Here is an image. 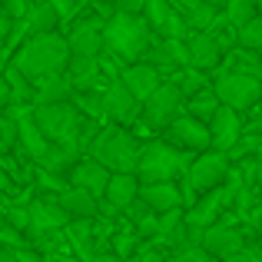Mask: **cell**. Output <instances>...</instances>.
<instances>
[{
    "mask_svg": "<svg viewBox=\"0 0 262 262\" xmlns=\"http://www.w3.org/2000/svg\"><path fill=\"white\" fill-rule=\"evenodd\" d=\"M67 60H70V50H67L63 33H40V37H30L17 50L13 70H17L27 83H37V80L63 73Z\"/></svg>",
    "mask_w": 262,
    "mask_h": 262,
    "instance_id": "cell-1",
    "label": "cell"
},
{
    "mask_svg": "<svg viewBox=\"0 0 262 262\" xmlns=\"http://www.w3.org/2000/svg\"><path fill=\"white\" fill-rule=\"evenodd\" d=\"M149 43H153V33H149L146 20L140 13H116L113 10V17L103 20V47L110 53H116V60H123V63L143 60Z\"/></svg>",
    "mask_w": 262,
    "mask_h": 262,
    "instance_id": "cell-2",
    "label": "cell"
},
{
    "mask_svg": "<svg viewBox=\"0 0 262 262\" xmlns=\"http://www.w3.org/2000/svg\"><path fill=\"white\" fill-rule=\"evenodd\" d=\"M90 160H96L106 173H133L136 176V160H140V140L123 126H106L96 129L86 149Z\"/></svg>",
    "mask_w": 262,
    "mask_h": 262,
    "instance_id": "cell-3",
    "label": "cell"
},
{
    "mask_svg": "<svg viewBox=\"0 0 262 262\" xmlns=\"http://www.w3.org/2000/svg\"><path fill=\"white\" fill-rule=\"evenodd\" d=\"M33 126L47 136V143L53 146H67V149H77L80 153V129H83V116L77 113L70 100L67 103H50V106H33L30 113ZM83 156V153H80Z\"/></svg>",
    "mask_w": 262,
    "mask_h": 262,
    "instance_id": "cell-4",
    "label": "cell"
},
{
    "mask_svg": "<svg viewBox=\"0 0 262 262\" xmlns=\"http://www.w3.org/2000/svg\"><path fill=\"white\" fill-rule=\"evenodd\" d=\"M186 156L183 149L169 146V143H146L140 146V160H136V179L140 183H176V176L186 173Z\"/></svg>",
    "mask_w": 262,
    "mask_h": 262,
    "instance_id": "cell-5",
    "label": "cell"
},
{
    "mask_svg": "<svg viewBox=\"0 0 262 262\" xmlns=\"http://www.w3.org/2000/svg\"><path fill=\"white\" fill-rule=\"evenodd\" d=\"M232 163L226 153H219V149H206V153H196V160L186 166V192L183 199H196L203 196V192L216 189V186L226 183V176H229Z\"/></svg>",
    "mask_w": 262,
    "mask_h": 262,
    "instance_id": "cell-6",
    "label": "cell"
},
{
    "mask_svg": "<svg viewBox=\"0 0 262 262\" xmlns=\"http://www.w3.org/2000/svg\"><path fill=\"white\" fill-rule=\"evenodd\" d=\"M209 90L216 93L219 106H229V110H236V113L252 110V106L262 100V83H259V77H249V73L223 70V73H219V77L209 83Z\"/></svg>",
    "mask_w": 262,
    "mask_h": 262,
    "instance_id": "cell-7",
    "label": "cell"
},
{
    "mask_svg": "<svg viewBox=\"0 0 262 262\" xmlns=\"http://www.w3.org/2000/svg\"><path fill=\"white\" fill-rule=\"evenodd\" d=\"M183 96L173 83H160L146 100L140 103V120H146V126L153 129H166L176 116H183Z\"/></svg>",
    "mask_w": 262,
    "mask_h": 262,
    "instance_id": "cell-8",
    "label": "cell"
},
{
    "mask_svg": "<svg viewBox=\"0 0 262 262\" xmlns=\"http://www.w3.org/2000/svg\"><path fill=\"white\" fill-rule=\"evenodd\" d=\"M100 103H103V116H110L113 126L126 129L140 120V100H136L120 80H110V83L100 90Z\"/></svg>",
    "mask_w": 262,
    "mask_h": 262,
    "instance_id": "cell-9",
    "label": "cell"
},
{
    "mask_svg": "<svg viewBox=\"0 0 262 262\" xmlns=\"http://www.w3.org/2000/svg\"><path fill=\"white\" fill-rule=\"evenodd\" d=\"M243 246H246V232L236 229V226H226V223L209 226V229H203V236H199V249L216 262H229Z\"/></svg>",
    "mask_w": 262,
    "mask_h": 262,
    "instance_id": "cell-10",
    "label": "cell"
},
{
    "mask_svg": "<svg viewBox=\"0 0 262 262\" xmlns=\"http://www.w3.org/2000/svg\"><path fill=\"white\" fill-rule=\"evenodd\" d=\"M166 143L183 149V153H206L209 149V129H206V123L183 113L166 126Z\"/></svg>",
    "mask_w": 262,
    "mask_h": 262,
    "instance_id": "cell-11",
    "label": "cell"
},
{
    "mask_svg": "<svg viewBox=\"0 0 262 262\" xmlns=\"http://www.w3.org/2000/svg\"><path fill=\"white\" fill-rule=\"evenodd\" d=\"M206 129H209V149L229 153V149L236 146V140L243 136L246 123H243V113H236V110H229V106H219L216 113H212V120L206 123Z\"/></svg>",
    "mask_w": 262,
    "mask_h": 262,
    "instance_id": "cell-12",
    "label": "cell"
},
{
    "mask_svg": "<svg viewBox=\"0 0 262 262\" xmlns=\"http://www.w3.org/2000/svg\"><path fill=\"white\" fill-rule=\"evenodd\" d=\"M67 50L70 57H100L103 47V20L100 17H86L80 24H73V30L67 33Z\"/></svg>",
    "mask_w": 262,
    "mask_h": 262,
    "instance_id": "cell-13",
    "label": "cell"
},
{
    "mask_svg": "<svg viewBox=\"0 0 262 262\" xmlns=\"http://www.w3.org/2000/svg\"><path fill=\"white\" fill-rule=\"evenodd\" d=\"M106 183H110V173L96 160H90V156H80V160L70 166V173H67V186H77V189L90 192L93 199H103Z\"/></svg>",
    "mask_w": 262,
    "mask_h": 262,
    "instance_id": "cell-14",
    "label": "cell"
},
{
    "mask_svg": "<svg viewBox=\"0 0 262 262\" xmlns=\"http://www.w3.org/2000/svg\"><path fill=\"white\" fill-rule=\"evenodd\" d=\"M143 63L153 70H183L189 67V53H186V40H153L143 53Z\"/></svg>",
    "mask_w": 262,
    "mask_h": 262,
    "instance_id": "cell-15",
    "label": "cell"
},
{
    "mask_svg": "<svg viewBox=\"0 0 262 262\" xmlns=\"http://www.w3.org/2000/svg\"><path fill=\"white\" fill-rule=\"evenodd\" d=\"M136 203H143V209L160 216L169 209H183V189L176 183H140Z\"/></svg>",
    "mask_w": 262,
    "mask_h": 262,
    "instance_id": "cell-16",
    "label": "cell"
},
{
    "mask_svg": "<svg viewBox=\"0 0 262 262\" xmlns=\"http://www.w3.org/2000/svg\"><path fill=\"white\" fill-rule=\"evenodd\" d=\"M186 53H189V67L206 73L223 63V47H219L216 33H189L186 37Z\"/></svg>",
    "mask_w": 262,
    "mask_h": 262,
    "instance_id": "cell-17",
    "label": "cell"
},
{
    "mask_svg": "<svg viewBox=\"0 0 262 262\" xmlns=\"http://www.w3.org/2000/svg\"><path fill=\"white\" fill-rule=\"evenodd\" d=\"M173 4V10L183 17V24L189 27L192 33H209L216 30V24L223 20V13L216 10V7H209L206 0H169Z\"/></svg>",
    "mask_w": 262,
    "mask_h": 262,
    "instance_id": "cell-18",
    "label": "cell"
},
{
    "mask_svg": "<svg viewBox=\"0 0 262 262\" xmlns=\"http://www.w3.org/2000/svg\"><path fill=\"white\" fill-rule=\"evenodd\" d=\"M70 223L67 212L57 206V199H33L27 206V226L33 232H53V229H63Z\"/></svg>",
    "mask_w": 262,
    "mask_h": 262,
    "instance_id": "cell-19",
    "label": "cell"
},
{
    "mask_svg": "<svg viewBox=\"0 0 262 262\" xmlns=\"http://www.w3.org/2000/svg\"><path fill=\"white\" fill-rule=\"evenodd\" d=\"M120 83L129 90V93L136 96V100H146L149 93H153L156 86L163 83V73L160 70H153L149 63H143V60H136V63H126V70H123V77H120Z\"/></svg>",
    "mask_w": 262,
    "mask_h": 262,
    "instance_id": "cell-20",
    "label": "cell"
},
{
    "mask_svg": "<svg viewBox=\"0 0 262 262\" xmlns=\"http://www.w3.org/2000/svg\"><path fill=\"white\" fill-rule=\"evenodd\" d=\"M60 27V10L50 4H27L24 10V33L30 37H40V33H57Z\"/></svg>",
    "mask_w": 262,
    "mask_h": 262,
    "instance_id": "cell-21",
    "label": "cell"
},
{
    "mask_svg": "<svg viewBox=\"0 0 262 262\" xmlns=\"http://www.w3.org/2000/svg\"><path fill=\"white\" fill-rule=\"evenodd\" d=\"M57 206L67 212V219H93L100 212V199H93L90 192L77 189V186H67L57 196Z\"/></svg>",
    "mask_w": 262,
    "mask_h": 262,
    "instance_id": "cell-22",
    "label": "cell"
},
{
    "mask_svg": "<svg viewBox=\"0 0 262 262\" xmlns=\"http://www.w3.org/2000/svg\"><path fill=\"white\" fill-rule=\"evenodd\" d=\"M136 192H140V179L133 173H110L103 199H106V206H113V209H126V206L136 203Z\"/></svg>",
    "mask_w": 262,
    "mask_h": 262,
    "instance_id": "cell-23",
    "label": "cell"
},
{
    "mask_svg": "<svg viewBox=\"0 0 262 262\" xmlns=\"http://www.w3.org/2000/svg\"><path fill=\"white\" fill-rule=\"evenodd\" d=\"M33 86V96H30V106H50V103H67L73 96L70 83H67L63 73H57V77H47V80H37Z\"/></svg>",
    "mask_w": 262,
    "mask_h": 262,
    "instance_id": "cell-24",
    "label": "cell"
},
{
    "mask_svg": "<svg viewBox=\"0 0 262 262\" xmlns=\"http://www.w3.org/2000/svg\"><path fill=\"white\" fill-rule=\"evenodd\" d=\"M80 160L77 149H67V146H50L43 156L37 160L40 173H50V176H67L70 173V166Z\"/></svg>",
    "mask_w": 262,
    "mask_h": 262,
    "instance_id": "cell-25",
    "label": "cell"
},
{
    "mask_svg": "<svg viewBox=\"0 0 262 262\" xmlns=\"http://www.w3.org/2000/svg\"><path fill=\"white\" fill-rule=\"evenodd\" d=\"M179 96L183 100H189V96L203 93V90H209V73L206 70H196V67H183V70H176V83Z\"/></svg>",
    "mask_w": 262,
    "mask_h": 262,
    "instance_id": "cell-26",
    "label": "cell"
},
{
    "mask_svg": "<svg viewBox=\"0 0 262 262\" xmlns=\"http://www.w3.org/2000/svg\"><path fill=\"white\" fill-rule=\"evenodd\" d=\"M216 110H219V100H216V93H212V90H203V93L189 96V100L183 103V113L192 116V120H199V123H209Z\"/></svg>",
    "mask_w": 262,
    "mask_h": 262,
    "instance_id": "cell-27",
    "label": "cell"
},
{
    "mask_svg": "<svg viewBox=\"0 0 262 262\" xmlns=\"http://www.w3.org/2000/svg\"><path fill=\"white\" fill-rule=\"evenodd\" d=\"M169 13H173V4L169 0H143V10H140V17L146 20V27H149V33H160L163 30V24L169 20Z\"/></svg>",
    "mask_w": 262,
    "mask_h": 262,
    "instance_id": "cell-28",
    "label": "cell"
},
{
    "mask_svg": "<svg viewBox=\"0 0 262 262\" xmlns=\"http://www.w3.org/2000/svg\"><path fill=\"white\" fill-rule=\"evenodd\" d=\"M232 40L239 43V50L259 53V47H262V17H259V13L252 20H246L243 27H236V30H232Z\"/></svg>",
    "mask_w": 262,
    "mask_h": 262,
    "instance_id": "cell-29",
    "label": "cell"
},
{
    "mask_svg": "<svg viewBox=\"0 0 262 262\" xmlns=\"http://www.w3.org/2000/svg\"><path fill=\"white\" fill-rule=\"evenodd\" d=\"M219 13H223V20L236 30V27H243L246 20L256 17V4H252V0H226V7Z\"/></svg>",
    "mask_w": 262,
    "mask_h": 262,
    "instance_id": "cell-30",
    "label": "cell"
},
{
    "mask_svg": "<svg viewBox=\"0 0 262 262\" xmlns=\"http://www.w3.org/2000/svg\"><path fill=\"white\" fill-rule=\"evenodd\" d=\"M179 223H183V209H169V212H160V216H156V232L153 236L156 239H173V232L179 229Z\"/></svg>",
    "mask_w": 262,
    "mask_h": 262,
    "instance_id": "cell-31",
    "label": "cell"
},
{
    "mask_svg": "<svg viewBox=\"0 0 262 262\" xmlns=\"http://www.w3.org/2000/svg\"><path fill=\"white\" fill-rule=\"evenodd\" d=\"M163 262H216V259H209L203 249H183V252H173V256H166Z\"/></svg>",
    "mask_w": 262,
    "mask_h": 262,
    "instance_id": "cell-32",
    "label": "cell"
},
{
    "mask_svg": "<svg viewBox=\"0 0 262 262\" xmlns=\"http://www.w3.org/2000/svg\"><path fill=\"white\" fill-rule=\"evenodd\" d=\"M229 262H262V246H259V243H246Z\"/></svg>",
    "mask_w": 262,
    "mask_h": 262,
    "instance_id": "cell-33",
    "label": "cell"
},
{
    "mask_svg": "<svg viewBox=\"0 0 262 262\" xmlns=\"http://www.w3.org/2000/svg\"><path fill=\"white\" fill-rule=\"evenodd\" d=\"M136 239L133 236H116V252H120V256H133V252H136Z\"/></svg>",
    "mask_w": 262,
    "mask_h": 262,
    "instance_id": "cell-34",
    "label": "cell"
},
{
    "mask_svg": "<svg viewBox=\"0 0 262 262\" xmlns=\"http://www.w3.org/2000/svg\"><path fill=\"white\" fill-rule=\"evenodd\" d=\"M116 13H140L143 10V0H113Z\"/></svg>",
    "mask_w": 262,
    "mask_h": 262,
    "instance_id": "cell-35",
    "label": "cell"
},
{
    "mask_svg": "<svg viewBox=\"0 0 262 262\" xmlns=\"http://www.w3.org/2000/svg\"><path fill=\"white\" fill-rule=\"evenodd\" d=\"M7 106H10V86H7V80L0 77V113H4Z\"/></svg>",
    "mask_w": 262,
    "mask_h": 262,
    "instance_id": "cell-36",
    "label": "cell"
},
{
    "mask_svg": "<svg viewBox=\"0 0 262 262\" xmlns=\"http://www.w3.org/2000/svg\"><path fill=\"white\" fill-rule=\"evenodd\" d=\"M0 262H20V259H17L13 249H0Z\"/></svg>",
    "mask_w": 262,
    "mask_h": 262,
    "instance_id": "cell-37",
    "label": "cell"
},
{
    "mask_svg": "<svg viewBox=\"0 0 262 262\" xmlns=\"http://www.w3.org/2000/svg\"><path fill=\"white\" fill-rule=\"evenodd\" d=\"M256 183L262 186V156H256Z\"/></svg>",
    "mask_w": 262,
    "mask_h": 262,
    "instance_id": "cell-38",
    "label": "cell"
},
{
    "mask_svg": "<svg viewBox=\"0 0 262 262\" xmlns=\"http://www.w3.org/2000/svg\"><path fill=\"white\" fill-rule=\"evenodd\" d=\"M206 4H209V7H216V10H223V7H226V0H206Z\"/></svg>",
    "mask_w": 262,
    "mask_h": 262,
    "instance_id": "cell-39",
    "label": "cell"
},
{
    "mask_svg": "<svg viewBox=\"0 0 262 262\" xmlns=\"http://www.w3.org/2000/svg\"><path fill=\"white\" fill-rule=\"evenodd\" d=\"M7 153V140H4V133H0V156Z\"/></svg>",
    "mask_w": 262,
    "mask_h": 262,
    "instance_id": "cell-40",
    "label": "cell"
},
{
    "mask_svg": "<svg viewBox=\"0 0 262 262\" xmlns=\"http://www.w3.org/2000/svg\"><path fill=\"white\" fill-rule=\"evenodd\" d=\"M252 4H256V13L262 17V0H252Z\"/></svg>",
    "mask_w": 262,
    "mask_h": 262,
    "instance_id": "cell-41",
    "label": "cell"
},
{
    "mask_svg": "<svg viewBox=\"0 0 262 262\" xmlns=\"http://www.w3.org/2000/svg\"><path fill=\"white\" fill-rule=\"evenodd\" d=\"M27 4H50V0H27Z\"/></svg>",
    "mask_w": 262,
    "mask_h": 262,
    "instance_id": "cell-42",
    "label": "cell"
},
{
    "mask_svg": "<svg viewBox=\"0 0 262 262\" xmlns=\"http://www.w3.org/2000/svg\"><path fill=\"white\" fill-rule=\"evenodd\" d=\"M90 4H110V0H90Z\"/></svg>",
    "mask_w": 262,
    "mask_h": 262,
    "instance_id": "cell-43",
    "label": "cell"
},
{
    "mask_svg": "<svg viewBox=\"0 0 262 262\" xmlns=\"http://www.w3.org/2000/svg\"><path fill=\"white\" fill-rule=\"evenodd\" d=\"M259 63H262V47H259Z\"/></svg>",
    "mask_w": 262,
    "mask_h": 262,
    "instance_id": "cell-44",
    "label": "cell"
},
{
    "mask_svg": "<svg viewBox=\"0 0 262 262\" xmlns=\"http://www.w3.org/2000/svg\"><path fill=\"white\" fill-rule=\"evenodd\" d=\"M0 186H4V176H0Z\"/></svg>",
    "mask_w": 262,
    "mask_h": 262,
    "instance_id": "cell-45",
    "label": "cell"
},
{
    "mask_svg": "<svg viewBox=\"0 0 262 262\" xmlns=\"http://www.w3.org/2000/svg\"><path fill=\"white\" fill-rule=\"evenodd\" d=\"M259 246H262V236H259Z\"/></svg>",
    "mask_w": 262,
    "mask_h": 262,
    "instance_id": "cell-46",
    "label": "cell"
},
{
    "mask_svg": "<svg viewBox=\"0 0 262 262\" xmlns=\"http://www.w3.org/2000/svg\"><path fill=\"white\" fill-rule=\"evenodd\" d=\"M259 83H262V80H259Z\"/></svg>",
    "mask_w": 262,
    "mask_h": 262,
    "instance_id": "cell-47",
    "label": "cell"
}]
</instances>
